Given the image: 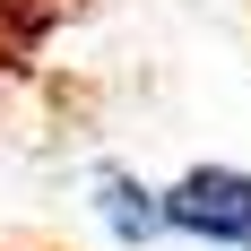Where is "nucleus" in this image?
Returning a JSON list of instances; mask_svg holds the SVG:
<instances>
[{
    "label": "nucleus",
    "instance_id": "1",
    "mask_svg": "<svg viewBox=\"0 0 251 251\" xmlns=\"http://www.w3.org/2000/svg\"><path fill=\"white\" fill-rule=\"evenodd\" d=\"M165 217L182 243L208 251H251V174L243 165H191L165 182Z\"/></svg>",
    "mask_w": 251,
    "mask_h": 251
},
{
    "label": "nucleus",
    "instance_id": "2",
    "mask_svg": "<svg viewBox=\"0 0 251 251\" xmlns=\"http://www.w3.org/2000/svg\"><path fill=\"white\" fill-rule=\"evenodd\" d=\"M96 226L113 234L122 251H148V243H165V234H174V217H165V191H156V182L122 174V165H104V174H96Z\"/></svg>",
    "mask_w": 251,
    "mask_h": 251
}]
</instances>
